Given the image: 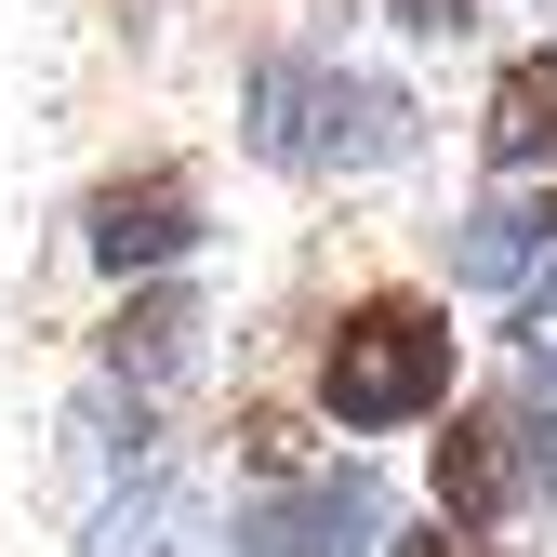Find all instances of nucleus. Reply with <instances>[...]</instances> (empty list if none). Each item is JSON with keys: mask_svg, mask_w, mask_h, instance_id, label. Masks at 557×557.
Returning <instances> with one entry per match:
<instances>
[{"mask_svg": "<svg viewBox=\"0 0 557 557\" xmlns=\"http://www.w3.org/2000/svg\"><path fill=\"white\" fill-rule=\"evenodd\" d=\"M411 120H425V107H411L398 81H372V66H345V53H265L239 81V147L265 173H306V186L385 173L411 147Z\"/></svg>", "mask_w": 557, "mask_h": 557, "instance_id": "1", "label": "nucleus"}, {"mask_svg": "<svg viewBox=\"0 0 557 557\" xmlns=\"http://www.w3.org/2000/svg\"><path fill=\"white\" fill-rule=\"evenodd\" d=\"M451 372H465V332L438 293H345L319 319V411L345 438H398L425 425V411H451Z\"/></svg>", "mask_w": 557, "mask_h": 557, "instance_id": "2", "label": "nucleus"}, {"mask_svg": "<svg viewBox=\"0 0 557 557\" xmlns=\"http://www.w3.org/2000/svg\"><path fill=\"white\" fill-rule=\"evenodd\" d=\"M81 239H94L107 278H147V265H173V252L213 239V199H199L186 160H147V173H107V186L81 199Z\"/></svg>", "mask_w": 557, "mask_h": 557, "instance_id": "3", "label": "nucleus"}, {"mask_svg": "<svg viewBox=\"0 0 557 557\" xmlns=\"http://www.w3.org/2000/svg\"><path fill=\"white\" fill-rule=\"evenodd\" d=\"M385 544V492H372V465L345 451L319 478H293V492H252L239 505V557H372Z\"/></svg>", "mask_w": 557, "mask_h": 557, "instance_id": "4", "label": "nucleus"}, {"mask_svg": "<svg viewBox=\"0 0 557 557\" xmlns=\"http://www.w3.org/2000/svg\"><path fill=\"white\" fill-rule=\"evenodd\" d=\"M518 505H531V465L505 438V411L492 398L451 411V438H438V531H478V544H492V518H518Z\"/></svg>", "mask_w": 557, "mask_h": 557, "instance_id": "5", "label": "nucleus"}, {"mask_svg": "<svg viewBox=\"0 0 557 557\" xmlns=\"http://www.w3.org/2000/svg\"><path fill=\"white\" fill-rule=\"evenodd\" d=\"M478 160H492V173H557V40L518 53L505 81H492V107H478Z\"/></svg>", "mask_w": 557, "mask_h": 557, "instance_id": "6", "label": "nucleus"}, {"mask_svg": "<svg viewBox=\"0 0 557 557\" xmlns=\"http://www.w3.org/2000/svg\"><path fill=\"white\" fill-rule=\"evenodd\" d=\"M199 359V293H133L120 319H107V372L133 385V372H147V385H173Z\"/></svg>", "mask_w": 557, "mask_h": 557, "instance_id": "7", "label": "nucleus"}, {"mask_svg": "<svg viewBox=\"0 0 557 557\" xmlns=\"http://www.w3.org/2000/svg\"><path fill=\"white\" fill-rule=\"evenodd\" d=\"M531 265H544V213H518V199L465 213V239H451V278H478V293H518Z\"/></svg>", "mask_w": 557, "mask_h": 557, "instance_id": "8", "label": "nucleus"}, {"mask_svg": "<svg viewBox=\"0 0 557 557\" xmlns=\"http://www.w3.org/2000/svg\"><path fill=\"white\" fill-rule=\"evenodd\" d=\"M492 411H505V438H518V465H531V505H557V372L531 359L518 385H492Z\"/></svg>", "mask_w": 557, "mask_h": 557, "instance_id": "9", "label": "nucleus"}, {"mask_svg": "<svg viewBox=\"0 0 557 557\" xmlns=\"http://www.w3.org/2000/svg\"><path fill=\"white\" fill-rule=\"evenodd\" d=\"M385 27H411V40H465L478 0H385Z\"/></svg>", "mask_w": 557, "mask_h": 557, "instance_id": "10", "label": "nucleus"}, {"mask_svg": "<svg viewBox=\"0 0 557 557\" xmlns=\"http://www.w3.org/2000/svg\"><path fill=\"white\" fill-rule=\"evenodd\" d=\"M518 332H531V359H544V372H557V278H544V293H531V306H518Z\"/></svg>", "mask_w": 557, "mask_h": 557, "instance_id": "11", "label": "nucleus"}, {"mask_svg": "<svg viewBox=\"0 0 557 557\" xmlns=\"http://www.w3.org/2000/svg\"><path fill=\"white\" fill-rule=\"evenodd\" d=\"M398 557H505V544H478V531H411Z\"/></svg>", "mask_w": 557, "mask_h": 557, "instance_id": "12", "label": "nucleus"}, {"mask_svg": "<svg viewBox=\"0 0 557 557\" xmlns=\"http://www.w3.org/2000/svg\"><path fill=\"white\" fill-rule=\"evenodd\" d=\"M544 252H557V186H544Z\"/></svg>", "mask_w": 557, "mask_h": 557, "instance_id": "13", "label": "nucleus"}]
</instances>
